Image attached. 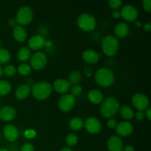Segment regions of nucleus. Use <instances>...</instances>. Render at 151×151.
Here are the masks:
<instances>
[{
    "instance_id": "nucleus-9",
    "label": "nucleus",
    "mask_w": 151,
    "mask_h": 151,
    "mask_svg": "<svg viewBox=\"0 0 151 151\" xmlns=\"http://www.w3.org/2000/svg\"><path fill=\"white\" fill-rule=\"evenodd\" d=\"M132 104L138 111H143L148 108L150 102L148 97L145 94L137 93L132 97Z\"/></svg>"
},
{
    "instance_id": "nucleus-39",
    "label": "nucleus",
    "mask_w": 151,
    "mask_h": 151,
    "mask_svg": "<svg viewBox=\"0 0 151 151\" xmlns=\"http://www.w3.org/2000/svg\"><path fill=\"white\" fill-rule=\"evenodd\" d=\"M24 135L25 137H27V138H33L35 135V133L33 130L29 129L25 132Z\"/></svg>"
},
{
    "instance_id": "nucleus-14",
    "label": "nucleus",
    "mask_w": 151,
    "mask_h": 151,
    "mask_svg": "<svg viewBox=\"0 0 151 151\" xmlns=\"http://www.w3.org/2000/svg\"><path fill=\"white\" fill-rule=\"evenodd\" d=\"M107 147L109 151H122L124 148L123 142L118 136H111L108 139Z\"/></svg>"
},
{
    "instance_id": "nucleus-18",
    "label": "nucleus",
    "mask_w": 151,
    "mask_h": 151,
    "mask_svg": "<svg viewBox=\"0 0 151 151\" xmlns=\"http://www.w3.org/2000/svg\"><path fill=\"white\" fill-rule=\"evenodd\" d=\"M130 27L125 22H119L114 27V34L117 38H125L128 35Z\"/></svg>"
},
{
    "instance_id": "nucleus-50",
    "label": "nucleus",
    "mask_w": 151,
    "mask_h": 151,
    "mask_svg": "<svg viewBox=\"0 0 151 151\" xmlns=\"http://www.w3.org/2000/svg\"><path fill=\"white\" fill-rule=\"evenodd\" d=\"M0 104H1V102H0Z\"/></svg>"
},
{
    "instance_id": "nucleus-7",
    "label": "nucleus",
    "mask_w": 151,
    "mask_h": 151,
    "mask_svg": "<svg viewBox=\"0 0 151 151\" xmlns=\"http://www.w3.org/2000/svg\"><path fill=\"white\" fill-rule=\"evenodd\" d=\"M47 63V56L43 52H37L34 53L30 58L31 69L35 70H41L43 69Z\"/></svg>"
},
{
    "instance_id": "nucleus-23",
    "label": "nucleus",
    "mask_w": 151,
    "mask_h": 151,
    "mask_svg": "<svg viewBox=\"0 0 151 151\" xmlns=\"http://www.w3.org/2000/svg\"><path fill=\"white\" fill-rule=\"evenodd\" d=\"M18 58L20 61L22 62H26L28 60H29L31 58V51L30 49L27 47H20L18 50L17 52Z\"/></svg>"
},
{
    "instance_id": "nucleus-34",
    "label": "nucleus",
    "mask_w": 151,
    "mask_h": 151,
    "mask_svg": "<svg viewBox=\"0 0 151 151\" xmlns=\"http://www.w3.org/2000/svg\"><path fill=\"white\" fill-rule=\"evenodd\" d=\"M20 151H34V147L30 143H25L22 146Z\"/></svg>"
},
{
    "instance_id": "nucleus-28",
    "label": "nucleus",
    "mask_w": 151,
    "mask_h": 151,
    "mask_svg": "<svg viewBox=\"0 0 151 151\" xmlns=\"http://www.w3.org/2000/svg\"><path fill=\"white\" fill-rule=\"evenodd\" d=\"M11 59V54L7 50L0 47V65L7 64Z\"/></svg>"
},
{
    "instance_id": "nucleus-30",
    "label": "nucleus",
    "mask_w": 151,
    "mask_h": 151,
    "mask_svg": "<svg viewBox=\"0 0 151 151\" xmlns=\"http://www.w3.org/2000/svg\"><path fill=\"white\" fill-rule=\"evenodd\" d=\"M17 71L21 75L26 76V75H28L30 73L31 67L27 63H22V64H20L19 66Z\"/></svg>"
},
{
    "instance_id": "nucleus-22",
    "label": "nucleus",
    "mask_w": 151,
    "mask_h": 151,
    "mask_svg": "<svg viewBox=\"0 0 151 151\" xmlns=\"http://www.w3.org/2000/svg\"><path fill=\"white\" fill-rule=\"evenodd\" d=\"M88 99L92 104L98 105L103 101V94L99 90H91L88 93Z\"/></svg>"
},
{
    "instance_id": "nucleus-29",
    "label": "nucleus",
    "mask_w": 151,
    "mask_h": 151,
    "mask_svg": "<svg viewBox=\"0 0 151 151\" xmlns=\"http://www.w3.org/2000/svg\"><path fill=\"white\" fill-rule=\"evenodd\" d=\"M78 141V137L76 134H73V133H70L68 134L66 137V142L69 147H74L77 145Z\"/></svg>"
},
{
    "instance_id": "nucleus-11",
    "label": "nucleus",
    "mask_w": 151,
    "mask_h": 151,
    "mask_svg": "<svg viewBox=\"0 0 151 151\" xmlns=\"http://www.w3.org/2000/svg\"><path fill=\"white\" fill-rule=\"evenodd\" d=\"M86 130L91 134H97L102 130V124L98 119L94 116L87 118L84 123Z\"/></svg>"
},
{
    "instance_id": "nucleus-8",
    "label": "nucleus",
    "mask_w": 151,
    "mask_h": 151,
    "mask_svg": "<svg viewBox=\"0 0 151 151\" xmlns=\"http://www.w3.org/2000/svg\"><path fill=\"white\" fill-rule=\"evenodd\" d=\"M75 105V97L71 94H63L58 100V107L63 112H69Z\"/></svg>"
},
{
    "instance_id": "nucleus-15",
    "label": "nucleus",
    "mask_w": 151,
    "mask_h": 151,
    "mask_svg": "<svg viewBox=\"0 0 151 151\" xmlns=\"http://www.w3.org/2000/svg\"><path fill=\"white\" fill-rule=\"evenodd\" d=\"M16 111L10 106H4L0 109V119L4 122H9L15 119Z\"/></svg>"
},
{
    "instance_id": "nucleus-40",
    "label": "nucleus",
    "mask_w": 151,
    "mask_h": 151,
    "mask_svg": "<svg viewBox=\"0 0 151 151\" xmlns=\"http://www.w3.org/2000/svg\"><path fill=\"white\" fill-rule=\"evenodd\" d=\"M112 15V17L114 19H119V18L121 17V13H120V10H115L112 12L111 13Z\"/></svg>"
},
{
    "instance_id": "nucleus-6",
    "label": "nucleus",
    "mask_w": 151,
    "mask_h": 151,
    "mask_svg": "<svg viewBox=\"0 0 151 151\" xmlns=\"http://www.w3.org/2000/svg\"><path fill=\"white\" fill-rule=\"evenodd\" d=\"M32 18H33V12L31 7L24 5L22 6L18 10L16 21L17 24H19V25L23 27L24 25L29 24L32 22Z\"/></svg>"
},
{
    "instance_id": "nucleus-32",
    "label": "nucleus",
    "mask_w": 151,
    "mask_h": 151,
    "mask_svg": "<svg viewBox=\"0 0 151 151\" xmlns=\"http://www.w3.org/2000/svg\"><path fill=\"white\" fill-rule=\"evenodd\" d=\"M83 91V88L81 87V86L78 85H74L71 88V94L74 97H78V96H80L81 94Z\"/></svg>"
},
{
    "instance_id": "nucleus-35",
    "label": "nucleus",
    "mask_w": 151,
    "mask_h": 151,
    "mask_svg": "<svg viewBox=\"0 0 151 151\" xmlns=\"http://www.w3.org/2000/svg\"><path fill=\"white\" fill-rule=\"evenodd\" d=\"M142 5L145 10L148 13L151 11V1L150 0H144L142 1Z\"/></svg>"
},
{
    "instance_id": "nucleus-4",
    "label": "nucleus",
    "mask_w": 151,
    "mask_h": 151,
    "mask_svg": "<svg viewBox=\"0 0 151 151\" xmlns=\"http://www.w3.org/2000/svg\"><path fill=\"white\" fill-rule=\"evenodd\" d=\"M119 42L117 38L113 35H107L102 39L101 48L106 55L112 57L117 53Z\"/></svg>"
},
{
    "instance_id": "nucleus-2",
    "label": "nucleus",
    "mask_w": 151,
    "mask_h": 151,
    "mask_svg": "<svg viewBox=\"0 0 151 151\" xmlns=\"http://www.w3.org/2000/svg\"><path fill=\"white\" fill-rule=\"evenodd\" d=\"M52 88L50 83L47 81H41L34 84L31 88V92L35 99L38 100H44L51 94Z\"/></svg>"
},
{
    "instance_id": "nucleus-10",
    "label": "nucleus",
    "mask_w": 151,
    "mask_h": 151,
    "mask_svg": "<svg viewBox=\"0 0 151 151\" xmlns=\"http://www.w3.org/2000/svg\"><path fill=\"white\" fill-rule=\"evenodd\" d=\"M121 16L128 22H135L139 16L137 9L132 4H125L120 10Z\"/></svg>"
},
{
    "instance_id": "nucleus-37",
    "label": "nucleus",
    "mask_w": 151,
    "mask_h": 151,
    "mask_svg": "<svg viewBox=\"0 0 151 151\" xmlns=\"http://www.w3.org/2000/svg\"><path fill=\"white\" fill-rule=\"evenodd\" d=\"M84 73H85V75H86L88 78H90L93 74L92 68L89 66H85V68H84Z\"/></svg>"
},
{
    "instance_id": "nucleus-24",
    "label": "nucleus",
    "mask_w": 151,
    "mask_h": 151,
    "mask_svg": "<svg viewBox=\"0 0 151 151\" xmlns=\"http://www.w3.org/2000/svg\"><path fill=\"white\" fill-rule=\"evenodd\" d=\"M119 112L122 117L125 120H131L134 116V111L130 106L123 105L119 108Z\"/></svg>"
},
{
    "instance_id": "nucleus-49",
    "label": "nucleus",
    "mask_w": 151,
    "mask_h": 151,
    "mask_svg": "<svg viewBox=\"0 0 151 151\" xmlns=\"http://www.w3.org/2000/svg\"><path fill=\"white\" fill-rule=\"evenodd\" d=\"M0 44H1V40H0Z\"/></svg>"
},
{
    "instance_id": "nucleus-47",
    "label": "nucleus",
    "mask_w": 151,
    "mask_h": 151,
    "mask_svg": "<svg viewBox=\"0 0 151 151\" xmlns=\"http://www.w3.org/2000/svg\"><path fill=\"white\" fill-rule=\"evenodd\" d=\"M3 75H4V74H3V68L1 67V65H0V78L3 76Z\"/></svg>"
},
{
    "instance_id": "nucleus-33",
    "label": "nucleus",
    "mask_w": 151,
    "mask_h": 151,
    "mask_svg": "<svg viewBox=\"0 0 151 151\" xmlns=\"http://www.w3.org/2000/svg\"><path fill=\"white\" fill-rule=\"evenodd\" d=\"M109 4L114 10H118L122 6V1L121 0H110L109 1Z\"/></svg>"
},
{
    "instance_id": "nucleus-1",
    "label": "nucleus",
    "mask_w": 151,
    "mask_h": 151,
    "mask_svg": "<svg viewBox=\"0 0 151 151\" xmlns=\"http://www.w3.org/2000/svg\"><path fill=\"white\" fill-rule=\"evenodd\" d=\"M120 104L116 97H109L102 102L100 106V113L105 118L111 119L119 111Z\"/></svg>"
},
{
    "instance_id": "nucleus-38",
    "label": "nucleus",
    "mask_w": 151,
    "mask_h": 151,
    "mask_svg": "<svg viewBox=\"0 0 151 151\" xmlns=\"http://www.w3.org/2000/svg\"><path fill=\"white\" fill-rule=\"evenodd\" d=\"M134 116H135V118L137 120L141 121L145 118V113L143 111H138L134 114Z\"/></svg>"
},
{
    "instance_id": "nucleus-5",
    "label": "nucleus",
    "mask_w": 151,
    "mask_h": 151,
    "mask_svg": "<svg viewBox=\"0 0 151 151\" xmlns=\"http://www.w3.org/2000/svg\"><path fill=\"white\" fill-rule=\"evenodd\" d=\"M77 24L78 27L83 31L90 32L97 27V20L95 17L89 13H82L77 19Z\"/></svg>"
},
{
    "instance_id": "nucleus-19",
    "label": "nucleus",
    "mask_w": 151,
    "mask_h": 151,
    "mask_svg": "<svg viewBox=\"0 0 151 151\" xmlns=\"http://www.w3.org/2000/svg\"><path fill=\"white\" fill-rule=\"evenodd\" d=\"M83 59L89 64H95L99 61L100 55L93 50H86L83 52Z\"/></svg>"
},
{
    "instance_id": "nucleus-45",
    "label": "nucleus",
    "mask_w": 151,
    "mask_h": 151,
    "mask_svg": "<svg viewBox=\"0 0 151 151\" xmlns=\"http://www.w3.org/2000/svg\"><path fill=\"white\" fill-rule=\"evenodd\" d=\"M134 25H135L137 27H140L142 26L141 22H139V21H135V22H134Z\"/></svg>"
},
{
    "instance_id": "nucleus-31",
    "label": "nucleus",
    "mask_w": 151,
    "mask_h": 151,
    "mask_svg": "<svg viewBox=\"0 0 151 151\" xmlns=\"http://www.w3.org/2000/svg\"><path fill=\"white\" fill-rule=\"evenodd\" d=\"M16 72H17L16 68L12 64L6 65L3 69V74L7 77H13V75H16Z\"/></svg>"
},
{
    "instance_id": "nucleus-3",
    "label": "nucleus",
    "mask_w": 151,
    "mask_h": 151,
    "mask_svg": "<svg viewBox=\"0 0 151 151\" xmlns=\"http://www.w3.org/2000/svg\"><path fill=\"white\" fill-rule=\"evenodd\" d=\"M94 80L100 86L109 87L114 82V74L110 69L101 68L95 72Z\"/></svg>"
},
{
    "instance_id": "nucleus-41",
    "label": "nucleus",
    "mask_w": 151,
    "mask_h": 151,
    "mask_svg": "<svg viewBox=\"0 0 151 151\" xmlns=\"http://www.w3.org/2000/svg\"><path fill=\"white\" fill-rule=\"evenodd\" d=\"M143 27H144V29L146 31V32H150L151 31V22H148L146 24H145L143 25Z\"/></svg>"
},
{
    "instance_id": "nucleus-16",
    "label": "nucleus",
    "mask_w": 151,
    "mask_h": 151,
    "mask_svg": "<svg viewBox=\"0 0 151 151\" xmlns=\"http://www.w3.org/2000/svg\"><path fill=\"white\" fill-rule=\"evenodd\" d=\"M45 38L41 35H35L31 37L28 41V47L31 50H38L45 45Z\"/></svg>"
},
{
    "instance_id": "nucleus-20",
    "label": "nucleus",
    "mask_w": 151,
    "mask_h": 151,
    "mask_svg": "<svg viewBox=\"0 0 151 151\" xmlns=\"http://www.w3.org/2000/svg\"><path fill=\"white\" fill-rule=\"evenodd\" d=\"M31 93V88L27 84H22L20 85L16 90L15 96L17 99L20 100H25L29 96Z\"/></svg>"
},
{
    "instance_id": "nucleus-42",
    "label": "nucleus",
    "mask_w": 151,
    "mask_h": 151,
    "mask_svg": "<svg viewBox=\"0 0 151 151\" xmlns=\"http://www.w3.org/2000/svg\"><path fill=\"white\" fill-rule=\"evenodd\" d=\"M145 116L147 118L148 120H151V109H150V108H147V109H146Z\"/></svg>"
},
{
    "instance_id": "nucleus-13",
    "label": "nucleus",
    "mask_w": 151,
    "mask_h": 151,
    "mask_svg": "<svg viewBox=\"0 0 151 151\" xmlns=\"http://www.w3.org/2000/svg\"><path fill=\"white\" fill-rule=\"evenodd\" d=\"M116 132L121 137H126L131 135L134 131V127L132 124L128 121H123L119 122L116 126Z\"/></svg>"
},
{
    "instance_id": "nucleus-36",
    "label": "nucleus",
    "mask_w": 151,
    "mask_h": 151,
    "mask_svg": "<svg viewBox=\"0 0 151 151\" xmlns=\"http://www.w3.org/2000/svg\"><path fill=\"white\" fill-rule=\"evenodd\" d=\"M116 125H117V122H116V119L111 118V119H109V120H108L107 125H108V127H109V128H111V129H113V128H116Z\"/></svg>"
},
{
    "instance_id": "nucleus-17",
    "label": "nucleus",
    "mask_w": 151,
    "mask_h": 151,
    "mask_svg": "<svg viewBox=\"0 0 151 151\" xmlns=\"http://www.w3.org/2000/svg\"><path fill=\"white\" fill-rule=\"evenodd\" d=\"M70 87L71 84L69 83V81L66 79H62V78L55 80L53 83V88L56 92L59 94H66V92L70 89Z\"/></svg>"
},
{
    "instance_id": "nucleus-44",
    "label": "nucleus",
    "mask_w": 151,
    "mask_h": 151,
    "mask_svg": "<svg viewBox=\"0 0 151 151\" xmlns=\"http://www.w3.org/2000/svg\"><path fill=\"white\" fill-rule=\"evenodd\" d=\"M122 151H136L135 148H134V146L132 145H127L125 147H124L123 150Z\"/></svg>"
},
{
    "instance_id": "nucleus-26",
    "label": "nucleus",
    "mask_w": 151,
    "mask_h": 151,
    "mask_svg": "<svg viewBox=\"0 0 151 151\" xmlns=\"http://www.w3.org/2000/svg\"><path fill=\"white\" fill-rule=\"evenodd\" d=\"M82 79L81 72L78 70H73L69 75V82L71 85H77Z\"/></svg>"
},
{
    "instance_id": "nucleus-48",
    "label": "nucleus",
    "mask_w": 151,
    "mask_h": 151,
    "mask_svg": "<svg viewBox=\"0 0 151 151\" xmlns=\"http://www.w3.org/2000/svg\"><path fill=\"white\" fill-rule=\"evenodd\" d=\"M0 151H9V150L6 148H0Z\"/></svg>"
},
{
    "instance_id": "nucleus-21",
    "label": "nucleus",
    "mask_w": 151,
    "mask_h": 151,
    "mask_svg": "<svg viewBox=\"0 0 151 151\" xmlns=\"http://www.w3.org/2000/svg\"><path fill=\"white\" fill-rule=\"evenodd\" d=\"M13 35L14 39L18 42H24L27 39V33L24 27L20 25H16L13 29Z\"/></svg>"
},
{
    "instance_id": "nucleus-46",
    "label": "nucleus",
    "mask_w": 151,
    "mask_h": 151,
    "mask_svg": "<svg viewBox=\"0 0 151 151\" xmlns=\"http://www.w3.org/2000/svg\"><path fill=\"white\" fill-rule=\"evenodd\" d=\"M60 151H73V150H72V148L67 147H63V148L60 149Z\"/></svg>"
},
{
    "instance_id": "nucleus-25",
    "label": "nucleus",
    "mask_w": 151,
    "mask_h": 151,
    "mask_svg": "<svg viewBox=\"0 0 151 151\" xmlns=\"http://www.w3.org/2000/svg\"><path fill=\"white\" fill-rule=\"evenodd\" d=\"M69 125L71 129L77 131L81 130L83 127L84 122L81 118L76 116V117H73L70 119Z\"/></svg>"
},
{
    "instance_id": "nucleus-43",
    "label": "nucleus",
    "mask_w": 151,
    "mask_h": 151,
    "mask_svg": "<svg viewBox=\"0 0 151 151\" xmlns=\"http://www.w3.org/2000/svg\"><path fill=\"white\" fill-rule=\"evenodd\" d=\"M16 24H17V22H16V19H10L8 22L9 26L13 27H15L16 26Z\"/></svg>"
},
{
    "instance_id": "nucleus-12",
    "label": "nucleus",
    "mask_w": 151,
    "mask_h": 151,
    "mask_svg": "<svg viewBox=\"0 0 151 151\" xmlns=\"http://www.w3.org/2000/svg\"><path fill=\"white\" fill-rule=\"evenodd\" d=\"M3 134L6 139L10 142H16L19 138V131L14 125L9 124L3 128Z\"/></svg>"
},
{
    "instance_id": "nucleus-27",
    "label": "nucleus",
    "mask_w": 151,
    "mask_h": 151,
    "mask_svg": "<svg viewBox=\"0 0 151 151\" xmlns=\"http://www.w3.org/2000/svg\"><path fill=\"white\" fill-rule=\"evenodd\" d=\"M12 86L5 80H0V96H5L11 91Z\"/></svg>"
}]
</instances>
